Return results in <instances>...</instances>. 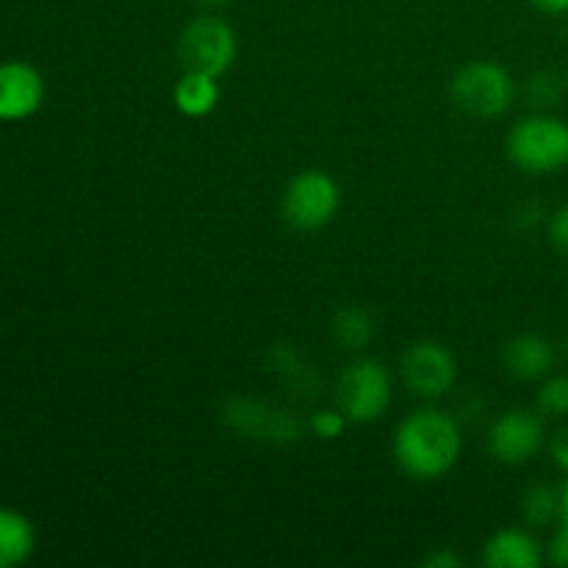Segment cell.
I'll use <instances>...</instances> for the list:
<instances>
[{"label": "cell", "mask_w": 568, "mask_h": 568, "mask_svg": "<svg viewBox=\"0 0 568 568\" xmlns=\"http://www.w3.org/2000/svg\"><path fill=\"white\" fill-rule=\"evenodd\" d=\"M37 549V532L22 514L0 508V568L26 564Z\"/></svg>", "instance_id": "14"}, {"label": "cell", "mask_w": 568, "mask_h": 568, "mask_svg": "<svg viewBox=\"0 0 568 568\" xmlns=\"http://www.w3.org/2000/svg\"><path fill=\"white\" fill-rule=\"evenodd\" d=\"M44 100V81L28 61L0 64V120L20 122L37 114Z\"/></svg>", "instance_id": "10"}, {"label": "cell", "mask_w": 568, "mask_h": 568, "mask_svg": "<svg viewBox=\"0 0 568 568\" xmlns=\"http://www.w3.org/2000/svg\"><path fill=\"white\" fill-rule=\"evenodd\" d=\"M538 11L544 14H552V17H564L568 14V0H532Z\"/></svg>", "instance_id": "23"}, {"label": "cell", "mask_w": 568, "mask_h": 568, "mask_svg": "<svg viewBox=\"0 0 568 568\" xmlns=\"http://www.w3.org/2000/svg\"><path fill=\"white\" fill-rule=\"evenodd\" d=\"M549 560H552L555 566L568 568V527L566 525H560L558 536H555L552 544H549Z\"/></svg>", "instance_id": "21"}, {"label": "cell", "mask_w": 568, "mask_h": 568, "mask_svg": "<svg viewBox=\"0 0 568 568\" xmlns=\"http://www.w3.org/2000/svg\"><path fill=\"white\" fill-rule=\"evenodd\" d=\"M375 336V320L364 308H344L333 320V338L344 349H364Z\"/></svg>", "instance_id": "16"}, {"label": "cell", "mask_w": 568, "mask_h": 568, "mask_svg": "<svg viewBox=\"0 0 568 568\" xmlns=\"http://www.w3.org/2000/svg\"><path fill=\"white\" fill-rule=\"evenodd\" d=\"M564 78H566V89H568V70L564 72Z\"/></svg>", "instance_id": "27"}, {"label": "cell", "mask_w": 568, "mask_h": 568, "mask_svg": "<svg viewBox=\"0 0 568 568\" xmlns=\"http://www.w3.org/2000/svg\"><path fill=\"white\" fill-rule=\"evenodd\" d=\"M347 422L349 419L338 408H322L311 416L308 427L316 438H322V442H336V438L344 436V430H347Z\"/></svg>", "instance_id": "19"}, {"label": "cell", "mask_w": 568, "mask_h": 568, "mask_svg": "<svg viewBox=\"0 0 568 568\" xmlns=\"http://www.w3.org/2000/svg\"><path fill=\"white\" fill-rule=\"evenodd\" d=\"M547 442V427L538 410L514 408L499 416L488 433V449L505 466H525L536 458Z\"/></svg>", "instance_id": "7"}, {"label": "cell", "mask_w": 568, "mask_h": 568, "mask_svg": "<svg viewBox=\"0 0 568 568\" xmlns=\"http://www.w3.org/2000/svg\"><path fill=\"white\" fill-rule=\"evenodd\" d=\"M464 436L458 422L438 408H419L394 433V458L416 480H438L458 464Z\"/></svg>", "instance_id": "1"}, {"label": "cell", "mask_w": 568, "mask_h": 568, "mask_svg": "<svg viewBox=\"0 0 568 568\" xmlns=\"http://www.w3.org/2000/svg\"><path fill=\"white\" fill-rule=\"evenodd\" d=\"M236 33L222 17L197 14L186 22L178 39V55L183 70L205 72V75L222 78L236 61Z\"/></svg>", "instance_id": "3"}, {"label": "cell", "mask_w": 568, "mask_h": 568, "mask_svg": "<svg viewBox=\"0 0 568 568\" xmlns=\"http://www.w3.org/2000/svg\"><path fill=\"white\" fill-rule=\"evenodd\" d=\"M549 242L568 255V203L555 211L552 220H549Z\"/></svg>", "instance_id": "20"}, {"label": "cell", "mask_w": 568, "mask_h": 568, "mask_svg": "<svg viewBox=\"0 0 568 568\" xmlns=\"http://www.w3.org/2000/svg\"><path fill=\"white\" fill-rule=\"evenodd\" d=\"M403 383L410 394L422 399H438L455 386L458 364L453 353L438 342H416L403 355Z\"/></svg>", "instance_id": "8"}, {"label": "cell", "mask_w": 568, "mask_h": 568, "mask_svg": "<svg viewBox=\"0 0 568 568\" xmlns=\"http://www.w3.org/2000/svg\"><path fill=\"white\" fill-rule=\"evenodd\" d=\"M566 92V78L555 70H538L536 75L527 81V94H530L532 103L538 109H549V105H558L560 98Z\"/></svg>", "instance_id": "18"}, {"label": "cell", "mask_w": 568, "mask_h": 568, "mask_svg": "<svg viewBox=\"0 0 568 568\" xmlns=\"http://www.w3.org/2000/svg\"><path fill=\"white\" fill-rule=\"evenodd\" d=\"M194 3L205 6V9H222V6H231L233 0H194Z\"/></svg>", "instance_id": "26"}, {"label": "cell", "mask_w": 568, "mask_h": 568, "mask_svg": "<svg viewBox=\"0 0 568 568\" xmlns=\"http://www.w3.org/2000/svg\"><path fill=\"white\" fill-rule=\"evenodd\" d=\"M222 419L242 436L258 438V442L292 444L303 436V422L294 419L288 410L272 408V405L255 403V399H233Z\"/></svg>", "instance_id": "9"}, {"label": "cell", "mask_w": 568, "mask_h": 568, "mask_svg": "<svg viewBox=\"0 0 568 568\" xmlns=\"http://www.w3.org/2000/svg\"><path fill=\"white\" fill-rule=\"evenodd\" d=\"M560 491H564V510H560V525L568 527V475H566L564 486H560Z\"/></svg>", "instance_id": "25"}, {"label": "cell", "mask_w": 568, "mask_h": 568, "mask_svg": "<svg viewBox=\"0 0 568 568\" xmlns=\"http://www.w3.org/2000/svg\"><path fill=\"white\" fill-rule=\"evenodd\" d=\"M425 566L427 568H458L460 558H458V555H453V552H436V555H430V558L425 560Z\"/></svg>", "instance_id": "24"}, {"label": "cell", "mask_w": 568, "mask_h": 568, "mask_svg": "<svg viewBox=\"0 0 568 568\" xmlns=\"http://www.w3.org/2000/svg\"><path fill=\"white\" fill-rule=\"evenodd\" d=\"M336 403L353 425L381 419L392 405V375L375 358L353 361L338 377Z\"/></svg>", "instance_id": "5"}, {"label": "cell", "mask_w": 568, "mask_h": 568, "mask_svg": "<svg viewBox=\"0 0 568 568\" xmlns=\"http://www.w3.org/2000/svg\"><path fill=\"white\" fill-rule=\"evenodd\" d=\"M503 361L505 369L516 381H544L547 375H552L558 353H555V344L549 338L538 336V333H521V336L510 338Z\"/></svg>", "instance_id": "12"}, {"label": "cell", "mask_w": 568, "mask_h": 568, "mask_svg": "<svg viewBox=\"0 0 568 568\" xmlns=\"http://www.w3.org/2000/svg\"><path fill=\"white\" fill-rule=\"evenodd\" d=\"M536 410L547 419L568 416V375H547L536 394Z\"/></svg>", "instance_id": "17"}, {"label": "cell", "mask_w": 568, "mask_h": 568, "mask_svg": "<svg viewBox=\"0 0 568 568\" xmlns=\"http://www.w3.org/2000/svg\"><path fill=\"white\" fill-rule=\"evenodd\" d=\"M483 564L491 568H538L544 564V549L530 530L505 527L486 541Z\"/></svg>", "instance_id": "11"}, {"label": "cell", "mask_w": 568, "mask_h": 568, "mask_svg": "<svg viewBox=\"0 0 568 568\" xmlns=\"http://www.w3.org/2000/svg\"><path fill=\"white\" fill-rule=\"evenodd\" d=\"M508 155L530 175H552L568 166V122L555 114L525 116L508 133Z\"/></svg>", "instance_id": "2"}, {"label": "cell", "mask_w": 568, "mask_h": 568, "mask_svg": "<svg viewBox=\"0 0 568 568\" xmlns=\"http://www.w3.org/2000/svg\"><path fill=\"white\" fill-rule=\"evenodd\" d=\"M552 458L555 464H558V469H564L568 475V425L560 427L558 433L552 436Z\"/></svg>", "instance_id": "22"}, {"label": "cell", "mask_w": 568, "mask_h": 568, "mask_svg": "<svg viewBox=\"0 0 568 568\" xmlns=\"http://www.w3.org/2000/svg\"><path fill=\"white\" fill-rule=\"evenodd\" d=\"M220 78L194 70H183L181 81H175V89H172L175 109L192 120L209 116L220 105Z\"/></svg>", "instance_id": "13"}, {"label": "cell", "mask_w": 568, "mask_h": 568, "mask_svg": "<svg viewBox=\"0 0 568 568\" xmlns=\"http://www.w3.org/2000/svg\"><path fill=\"white\" fill-rule=\"evenodd\" d=\"M514 78L494 61H471L453 78V100L460 111L477 120L503 116L514 105Z\"/></svg>", "instance_id": "4"}, {"label": "cell", "mask_w": 568, "mask_h": 568, "mask_svg": "<svg viewBox=\"0 0 568 568\" xmlns=\"http://www.w3.org/2000/svg\"><path fill=\"white\" fill-rule=\"evenodd\" d=\"M560 510H564V491L552 483H536L521 497V519L536 530L560 521Z\"/></svg>", "instance_id": "15"}, {"label": "cell", "mask_w": 568, "mask_h": 568, "mask_svg": "<svg viewBox=\"0 0 568 568\" xmlns=\"http://www.w3.org/2000/svg\"><path fill=\"white\" fill-rule=\"evenodd\" d=\"M338 205H342V189L336 178L322 170H305L294 175L283 192L281 211L294 231L311 233L331 225L333 216L338 214Z\"/></svg>", "instance_id": "6"}]
</instances>
